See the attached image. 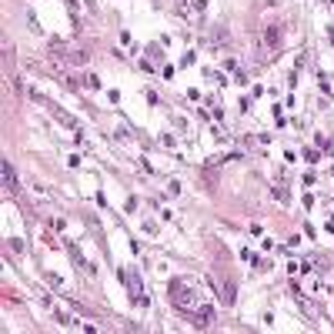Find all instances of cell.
Segmentation results:
<instances>
[{"mask_svg":"<svg viewBox=\"0 0 334 334\" xmlns=\"http://www.w3.org/2000/svg\"><path fill=\"white\" fill-rule=\"evenodd\" d=\"M167 291H171V304H174V308H181V311H194V308H197V294H194V287L187 284V281L174 278Z\"/></svg>","mask_w":334,"mask_h":334,"instance_id":"cell-1","label":"cell"},{"mask_svg":"<svg viewBox=\"0 0 334 334\" xmlns=\"http://www.w3.org/2000/svg\"><path fill=\"white\" fill-rule=\"evenodd\" d=\"M54 57L64 67H87V50H57Z\"/></svg>","mask_w":334,"mask_h":334,"instance_id":"cell-2","label":"cell"},{"mask_svg":"<svg viewBox=\"0 0 334 334\" xmlns=\"http://www.w3.org/2000/svg\"><path fill=\"white\" fill-rule=\"evenodd\" d=\"M261 37H264V44H268V50H278V47H281V40H284V34H281V24H268Z\"/></svg>","mask_w":334,"mask_h":334,"instance_id":"cell-3","label":"cell"},{"mask_svg":"<svg viewBox=\"0 0 334 334\" xmlns=\"http://www.w3.org/2000/svg\"><path fill=\"white\" fill-rule=\"evenodd\" d=\"M127 287H130V294H134V301L137 304H147V297H144V284H141V274L137 271H127Z\"/></svg>","mask_w":334,"mask_h":334,"instance_id":"cell-4","label":"cell"},{"mask_svg":"<svg viewBox=\"0 0 334 334\" xmlns=\"http://www.w3.org/2000/svg\"><path fill=\"white\" fill-rule=\"evenodd\" d=\"M227 40H231V34H227V27H211V30H207V44H211V47L214 50H221L224 44H227Z\"/></svg>","mask_w":334,"mask_h":334,"instance_id":"cell-5","label":"cell"},{"mask_svg":"<svg viewBox=\"0 0 334 334\" xmlns=\"http://www.w3.org/2000/svg\"><path fill=\"white\" fill-rule=\"evenodd\" d=\"M211 321H214V308L197 304V308H194V324H197V327H211Z\"/></svg>","mask_w":334,"mask_h":334,"instance_id":"cell-6","label":"cell"},{"mask_svg":"<svg viewBox=\"0 0 334 334\" xmlns=\"http://www.w3.org/2000/svg\"><path fill=\"white\" fill-rule=\"evenodd\" d=\"M0 171H4V191H7V194H17L20 187H17V177H14V167H10V160H4V164H0Z\"/></svg>","mask_w":334,"mask_h":334,"instance_id":"cell-7","label":"cell"},{"mask_svg":"<svg viewBox=\"0 0 334 334\" xmlns=\"http://www.w3.org/2000/svg\"><path fill=\"white\" fill-rule=\"evenodd\" d=\"M217 297H221V304H227V308H231V304L238 301V294H234V284H227V281H224V284H217Z\"/></svg>","mask_w":334,"mask_h":334,"instance_id":"cell-8","label":"cell"},{"mask_svg":"<svg viewBox=\"0 0 334 334\" xmlns=\"http://www.w3.org/2000/svg\"><path fill=\"white\" fill-rule=\"evenodd\" d=\"M207 0H177V10L181 14H194V10H204Z\"/></svg>","mask_w":334,"mask_h":334,"instance_id":"cell-9","label":"cell"},{"mask_svg":"<svg viewBox=\"0 0 334 334\" xmlns=\"http://www.w3.org/2000/svg\"><path fill=\"white\" fill-rule=\"evenodd\" d=\"M274 197H278V201H281V204H284V201H287V197H291V191H287L284 184H278V187H274Z\"/></svg>","mask_w":334,"mask_h":334,"instance_id":"cell-10","label":"cell"},{"mask_svg":"<svg viewBox=\"0 0 334 334\" xmlns=\"http://www.w3.org/2000/svg\"><path fill=\"white\" fill-rule=\"evenodd\" d=\"M84 87H90V90H101V80H97L94 74H87V77H84Z\"/></svg>","mask_w":334,"mask_h":334,"instance_id":"cell-11","label":"cell"}]
</instances>
